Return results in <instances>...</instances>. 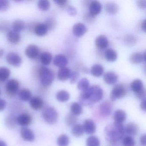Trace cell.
I'll use <instances>...</instances> for the list:
<instances>
[{
	"instance_id": "48",
	"label": "cell",
	"mask_w": 146,
	"mask_h": 146,
	"mask_svg": "<svg viewBox=\"0 0 146 146\" xmlns=\"http://www.w3.org/2000/svg\"><path fill=\"white\" fill-rule=\"evenodd\" d=\"M84 19L87 23H92L95 20V17L88 13L84 14Z\"/></svg>"
},
{
	"instance_id": "1",
	"label": "cell",
	"mask_w": 146,
	"mask_h": 146,
	"mask_svg": "<svg viewBox=\"0 0 146 146\" xmlns=\"http://www.w3.org/2000/svg\"><path fill=\"white\" fill-rule=\"evenodd\" d=\"M103 96L102 89L99 86L94 85L82 91L79 97V102L83 106H90L100 101Z\"/></svg>"
},
{
	"instance_id": "42",
	"label": "cell",
	"mask_w": 146,
	"mask_h": 146,
	"mask_svg": "<svg viewBox=\"0 0 146 146\" xmlns=\"http://www.w3.org/2000/svg\"><path fill=\"white\" fill-rule=\"evenodd\" d=\"M50 1L48 0H40L37 3V7L42 11H47L50 7Z\"/></svg>"
},
{
	"instance_id": "11",
	"label": "cell",
	"mask_w": 146,
	"mask_h": 146,
	"mask_svg": "<svg viewBox=\"0 0 146 146\" xmlns=\"http://www.w3.org/2000/svg\"><path fill=\"white\" fill-rule=\"evenodd\" d=\"M32 118L29 114L26 113H21L17 117L18 125L23 127L29 126L32 122Z\"/></svg>"
},
{
	"instance_id": "38",
	"label": "cell",
	"mask_w": 146,
	"mask_h": 146,
	"mask_svg": "<svg viewBox=\"0 0 146 146\" xmlns=\"http://www.w3.org/2000/svg\"><path fill=\"white\" fill-rule=\"evenodd\" d=\"M89 87V81L86 78H82L79 81L77 84L78 89L82 91H84Z\"/></svg>"
},
{
	"instance_id": "40",
	"label": "cell",
	"mask_w": 146,
	"mask_h": 146,
	"mask_svg": "<svg viewBox=\"0 0 146 146\" xmlns=\"http://www.w3.org/2000/svg\"><path fill=\"white\" fill-rule=\"evenodd\" d=\"M136 38L132 35H127L124 38V42L125 45L129 46L135 45L136 43Z\"/></svg>"
},
{
	"instance_id": "17",
	"label": "cell",
	"mask_w": 146,
	"mask_h": 146,
	"mask_svg": "<svg viewBox=\"0 0 146 146\" xmlns=\"http://www.w3.org/2000/svg\"><path fill=\"white\" fill-rule=\"evenodd\" d=\"M84 132L87 134L91 135L94 133L96 129L95 123L94 120L91 119H86L84 121L83 125Z\"/></svg>"
},
{
	"instance_id": "45",
	"label": "cell",
	"mask_w": 146,
	"mask_h": 146,
	"mask_svg": "<svg viewBox=\"0 0 146 146\" xmlns=\"http://www.w3.org/2000/svg\"><path fill=\"white\" fill-rule=\"evenodd\" d=\"M10 24L7 21H3L0 22V31L2 33H7L9 31Z\"/></svg>"
},
{
	"instance_id": "31",
	"label": "cell",
	"mask_w": 146,
	"mask_h": 146,
	"mask_svg": "<svg viewBox=\"0 0 146 146\" xmlns=\"http://www.w3.org/2000/svg\"><path fill=\"white\" fill-rule=\"evenodd\" d=\"M12 27L13 30L19 33L23 31L25 28V23L21 19H17L13 22Z\"/></svg>"
},
{
	"instance_id": "43",
	"label": "cell",
	"mask_w": 146,
	"mask_h": 146,
	"mask_svg": "<svg viewBox=\"0 0 146 146\" xmlns=\"http://www.w3.org/2000/svg\"><path fill=\"white\" fill-rule=\"evenodd\" d=\"M123 146H135V142L133 137L128 136L123 139Z\"/></svg>"
},
{
	"instance_id": "2",
	"label": "cell",
	"mask_w": 146,
	"mask_h": 146,
	"mask_svg": "<svg viewBox=\"0 0 146 146\" xmlns=\"http://www.w3.org/2000/svg\"><path fill=\"white\" fill-rule=\"evenodd\" d=\"M125 132V127L123 123L114 122L108 125L105 128L104 135L108 141L113 143L123 138Z\"/></svg>"
},
{
	"instance_id": "58",
	"label": "cell",
	"mask_w": 146,
	"mask_h": 146,
	"mask_svg": "<svg viewBox=\"0 0 146 146\" xmlns=\"http://www.w3.org/2000/svg\"><path fill=\"white\" fill-rule=\"evenodd\" d=\"M1 90L0 89V95H1Z\"/></svg>"
},
{
	"instance_id": "7",
	"label": "cell",
	"mask_w": 146,
	"mask_h": 146,
	"mask_svg": "<svg viewBox=\"0 0 146 146\" xmlns=\"http://www.w3.org/2000/svg\"><path fill=\"white\" fill-rule=\"evenodd\" d=\"M20 84L19 82L15 79L9 80L6 84V91L9 96H14L18 93Z\"/></svg>"
},
{
	"instance_id": "25",
	"label": "cell",
	"mask_w": 146,
	"mask_h": 146,
	"mask_svg": "<svg viewBox=\"0 0 146 146\" xmlns=\"http://www.w3.org/2000/svg\"><path fill=\"white\" fill-rule=\"evenodd\" d=\"M126 118V113L125 111L122 110H117L113 114V119L116 123H123Z\"/></svg>"
},
{
	"instance_id": "5",
	"label": "cell",
	"mask_w": 146,
	"mask_h": 146,
	"mask_svg": "<svg viewBox=\"0 0 146 146\" xmlns=\"http://www.w3.org/2000/svg\"><path fill=\"white\" fill-rule=\"evenodd\" d=\"M42 116L45 121L49 124H54L58 119V113L53 107H48L43 111Z\"/></svg>"
},
{
	"instance_id": "21",
	"label": "cell",
	"mask_w": 146,
	"mask_h": 146,
	"mask_svg": "<svg viewBox=\"0 0 146 146\" xmlns=\"http://www.w3.org/2000/svg\"><path fill=\"white\" fill-rule=\"evenodd\" d=\"M71 71L68 67L60 68L58 72V78L60 81H65L70 78Z\"/></svg>"
},
{
	"instance_id": "44",
	"label": "cell",
	"mask_w": 146,
	"mask_h": 146,
	"mask_svg": "<svg viewBox=\"0 0 146 146\" xmlns=\"http://www.w3.org/2000/svg\"><path fill=\"white\" fill-rule=\"evenodd\" d=\"M11 4L8 1L0 0V12L7 11L10 7Z\"/></svg>"
},
{
	"instance_id": "15",
	"label": "cell",
	"mask_w": 146,
	"mask_h": 146,
	"mask_svg": "<svg viewBox=\"0 0 146 146\" xmlns=\"http://www.w3.org/2000/svg\"><path fill=\"white\" fill-rule=\"evenodd\" d=\"M48 29L47 26L43 23H39L35 25L34 27L35 34L37 36H42L47 34Z\"/></svg>"
},
{
	"instance_id": "10",
	"label": "cell",
	"mask_w": 146,
	"mask_h": 146,
	"mask_svg": "<svg viewBox=\"0 0 146 146\" xmlns=\"http://www.w3.org/2000/svg\"><path fill=\"white\" fill-rule=\"evenodd\" d=\"M40 48L35 44H31L28 46L25 51L26 56L31 59L36 58L40 54Z\"/></svg>"
},
{
	"instance_id": "51",
	"label": "cell",
	"mask_w": 146,
	"mask_h": 146,
	"mask_svg": "<svg viewBox=\"0 0 146 146\" xmlns=\"http://www.w3.org/2000/svg\"><path fill=\"white\" fill-rule=\"evenodd\" d=\"M137 5L139 8L145 9L146 7V1L144 0H140L137 2Z\"/></svg>"
},
{
	"instance_id": "8",
	"label": "cell",
	"mask_w": 146,
	"mask_h": 146,
	"mask_svg": "<svg viewBox=\"0 0 146 146\" xmlns=\"http://www.w3.org/2000/svg\"><path fill=\"white\" fill-rule=\"evenodd\" d=\"M113 106L111 102L109 101H105L102 102L99 106V111L102 117H107L111 115Z\"/></svg>"
},
{
	"instance_id": "30",
	"label": "cell",
	"mask_w": 146,
	"mask_h": 146,
	"mask_svg": "<svg viewBox=\"0 0 146 146\" xmlns=\"http://www.w3.org/2000/svg\"><path fill=\"white\" fill-rule=\"evenodd\" d=\"M104 69L100 64H96L91 67V73L93 76L96 77L101 76L104 73Z\"/></svg>"
},
{
	"instance_id": "20",
	"label": "cell",
	"mask_w": 146,
	"mask_h": 146,
	"mask_svg": "<svg viewBox=\"0 0 146 146\" xmlns=\"http://www.w3.org/2000/svg\"><path fill=\"white\" fill-rule=\"evenodd\" d=\"M29 101L31 107L36 111L40 109L44 104L43 100L39 96L32 97Z\"/></svg>"
},
{
	"instance_id": "33",
	"label": "cell",
	"mask_w": 146,
	"mask_h": 146,
	"mask_svg": "<svg viewBox=\"0 0 146 146\" xmlns=\"http://www.w3.org/2000/svg\"><path fill=\"white\" fill-rule=\"evenodd\" d=\"M56 98L60 102H67L70 98V94L66 90H61L59 91L56 94Z\"/></svg>"
},
{
	"instance_id": "6",
	"label": "cell",
	"mask_w": 146,
	"mask_h": 146,
	"mask_svg": "<svg viewBox=\"0 0 146 146\" xmlns=\"http://www.w3.org/2000/svg\"><path fill=\"white\" fill-rule=\"evenodd\" d=\"M127 90L124 85L121 84L116 85L111 91L110 100L111 101H115L117 99L124 97L126 94Z\"/></svg>"
},
{
	"instance_id": "53",
	"label": "cell",
	"mask_w": 146,
	"mask_h": 146,
	"mask_svg": "<svg viewBox=\"0 0 146 146\" xmlns=\"http://www.w3.org/2000/svg\"><path fill=\"white\" fill-rule=\"evenodd\" d=\"M140 142L143 146L146 145V134L142 135L140 138Z\"/></svg>"
},
{
	"instance_id": "52",
	"label": "cell",
	"mask_w": 146,
	"mask_h": 146,
	"mask_svg": "<svg viewBox=\"0 0 146 146\" xmlns=\"http://www.w3.org/2000/svg\"><path fill=\"white\" fill-rule=\"evenodd\" d=\"M7 102L4 99L0 98V112L5 110L6 107Z\"/></svg>"
},
{
	"instance_id": "47",
	"label": "cell",
	"mask_w": 146,
	"mask_h": 146,
	"mask_svg": "<svg viewBox=\"0 0 146 146\" xmlns=\"http://www.w3.org/2000/svg\"><path fill=\"white\" fill-rule=\"evenodd\" d=\"M79 77V74L77 72H72L71 73L70 80V83L72 84L75 83L77 81Z\"/></svg>"
},
{
	"instance_id": "35",
	"label": "cell",
	"mask_w": 146,
	"mask_h": 146,
	"mask_svg": "<svg viewBox=\"0 0 146 146\" xmlns=\"http://www.w3.org/2000/svg\"><path fill=\"white\" fill-rule=\"evenodd\" d=\"M105 57L108 61L114 62L117 58V54L115 50L112 48L107 49L105 53Z\"/></svg>"
},
{
	"instance_id": "56",
	"label": "cell",
	"mask_w": 146,
	"mask_h": 146,
	"mask_svg": "<svg viewBox=\"0 0 146 146\" xmlns=\"http://www.w3.org/2000/svg\"><path fill=\"white\" fill-rule=\"evenodd\" d=\"M0 146H7V145L5 142L0 140Z\"/></svg>"
},
{
	"instance_id": "27",
	"label": "cell",
	"mask_w": 146,
	"mask_h": 146,
	"mask_svg": "<svg viewBox=\"0 0 146 146\" xmlns=\"http://www.w3.org/2000/svg\"><path fill=\"white\" fill-rule=\"evenodd\" d=\"M18 96L21 100L28 102L32 98V93L28 89H23L18 92Z\"/></svg>"
},
{
	"instance_id": "14",
	"label": "cell",
	"mask_w": 146,
	"mask_h": 146,
	"mask_svg": "<svg viewBox=\"0 0 146 146\" xmlns=\"http://www.w3.org/2000/svg\"><path fill=\"white\" fill-rule=\"evenodd\" d=\"M7 38L9 42L13 44H19L21 41V36L20 34L13 30H10L7 33Z\"/></svg>"
},
{
	"instance_id": "39",
	"label": "cell",
	"mask_w": 146,
	"mask_h": 146,
	"mask_svg": "<svg viewBox=\"0 0 146 146\" xmlns=\"http://www.w3.org/2000/svg\"><path fill=\"white\" fill-rule=\"evenodd\" d=\"M78 121V118L76 115L72 113H69L66 115L65 118V122L68 126H74L76 124Z\"/></svg>"
},
{
	"instance_id": "37",
	"label": "cell",
	"mask_w": 146,
	"mask_h": 146,
	"mask_svg": "<svg viewBox=\"0 0 146 146\" xmlns=\"http://www.w3.org/2000/svg\"><path fill=\"white\" fill-rule=\"evenodd\" d=\"M70 143V138L66 135H60L57 139V143L58 146H68Z\"/></svg>"
},
{
	"instance_id": "50",
	"label": "cell",
	"mask_w": 146,
	"mask_h": 146,
	"mask_svg": "<svg viewBox=\"0 0 146 146\" xmlns=\"http://www.w3.org/2000/svg\"><path fill=\"white\" fill-rule=\"evenodd\" d=\"M54 2L60 7H64L67 5L68 1L66 0H54Z\"/></svg>"
},
{
	"instance_id": "18",
	"label": "cell",
	"mask_w": 146,
	"mask_h": 146,
	"mask_svg": "<svg viewBox=\"0 0 146 146\" xmlns=\"http://www.w3.org/2000/svg\"><path fill=\"white\" fill-rule=\"evenodd\" d=\"M102 10V5L101 3L97 1H91L89 5V13L93 16L95 17L98 15Z\"/></svg>"
},
{
	"instance_id": "29",
	"label": "cell",
	"mask_w": 146,
	"mask_h": 146,
	"mask_svg": "<svg viewBox=\"0 0 146 146\" xmlns=\"http://www.w3.org/2000/svg\"><path fill=\"white\" fill-rule=\"evenodd\" d=\"M105 7L106 11L111 15L116 14L118 11V6L116 3L113 2L106 3L105 5Z\"/></svg>"
},
{
	"instance_id": "54",
	"label": "cell",
	"mask_w": 146,
	"mask_h": 146,
	"mask_svg": "<svg viewBox=\"0 0 146 146\" xmlns=\"http://www.w3.org/2000/svg\"><path fill=\"white\" fill-rule=\"evenodd\" d=\"M140 108L142 111H146V99L142 100L140 104Z\"/></svg>"
},
{
	"instance_id": "26",
	"label": "cell",
	"mask_w": 146,
	"mask_h": 146,
	"mask_svg": "<svg viewBox=\"0 0 146 146\" xmlns=\"http://www.w3.org/2000/svg\"><path fill=\"white\" fill-rule=\"evenodd\" d=\"M145 52L143 54L139 53H134L130 57V61L133 64H139L142 62L143 60L145 61Z\"/></svg>"
},
{
	"instance_id": "3",
	"label": "cell",
	"mask_w": 146,
	"mask_h": 146,
	"mask_svg": "<svg viewBox=\"0 0 146 146\" xmlns=\"http://www.w3.org/2000/svg\"><path fill=\"white\" fill-rule=\"evenodd\" d=\"M39 78L41 83L44 87L52 84L54 79V74L52 70L45 66H41L39 70Z\"/></svg>"
},
{
	"instance_id": "49",
	"label": "cell",
	"mask_w": 146,
	"mask_h": 146,
	"mask_svg": "<svg viewBox=\"0 0 146 146\" xmlns=\"http://www.w3.org/2000/svg\"><path fill=\"white\" fill-rule=\"evenodd\" d=\"M66 11L69 15L72 16H75L77 14V10L74 7L69 5L66 7Z\"/></svg>"
},
{
	"instance_id": "19",
	"label": "cell",
	"mask_w": 146,
	"mask_h": 146,
	"mask_svg": "<svg viewBox=\"0 0 146 146\" xmlns=\"http://www.w3.org/2000/svg\"><path fill=\"white\" fill-rule=\"evenodd\" d=\"M96 46L100 49L106 48L109 44V41L106 36L101 35L96 37L95 40Z\"/></svg>"
},
{
	"instance_id": "46",
	"label": "cell",
	"mask_w": 146,
	"mask_h": 146,
	"mask_svg": "<svg viewBox=\"0 0 146 146\" xmlns=\"http://www.w3.org/2000/svg\"><path fill=\"white\" fill-rule=\"evenodd\" d=\"M45 24L47 26L48 30L52 29L54 28L56 25V22L54 19L52 18L47 19L45 23Z\"/></svg>"
},
{
	"instance_id": "23",
	"label": "cell",
	"mask_w": 146,
	"mask_h": 146,
	"mask_svg": "<svg viewBox=\"0 0 146 146\" xmlns=\"http://www.w3.org/2000/svg\"><path fill=\"white\" fill-rule=\"evenodd\" d=\"M6 125L10 129H15L18 125L17 117L13 114L8 115L5 119Z\"/></svg>"
},
{
	"instance_id": "9",
	"label": "cell",
	"mask_w": 146,
	"mask_h": 146,
	"mask_svg": "<svg viewBox=\"0 0 146 146\" xmlns=\"http://www.w3.org/2000/svg\"><path fill=\"white\" fill-rule=\"evenodd\" d=\"M6 60L9 64L17 67L20 66L23 62L22 58L15 52L8 53L6 57Z\"/></svg>"
},
{
	"instance_id": "28",
	"label": "cell",
	"mask_w": 146,
	"mask_h": 146,
	"mask_svg": "<svg viewBox=\"0 0 146 146\" xmlns=\"http://www.w3.org/2000/svg\"><path fill=\"white\" fill-rule=\"evenodd\" d=\"M40 59L42 64L45 66L48 65L52 62V55L48 52H44L40 55Z\"/></svg>"
},
{
	"instance_id": "22",
	"label": "cell",
	"mask_w": 146,
	"mask_h": 146,
	"mask_svg": "<svg viewBox=\"0 0 146 146\" xmlns=\"http://www.w3.org/2000/svg\"><path fill=\"white\" fill-rule=\"evenodd\" d=\"M118 77L117 75L113 72H108L104 75L103 79L104 82L108 84L112 85L117 82L118 80Z\"/></svg>"
},
{
	"instance_id": "24",
	"label": "cell",
	"mask_w": 146,
	"mask_h": 146,
	"mask_svg": "<svg viewBox=\"0 0 146 146\" xmlns=\"http://www.w3.org/2000/svg\"><path fill=\"white\" fill-rule=\"evenodd\" d=\"M125 130L129 135H136L139 132V127L136 124L131 123L127 125L125 128Z\"/></svg>"
},
{
	"instance_id": "32",
	"label": "cell",
	"mask_w": 146,
	"mask_h": 146,
	"mask_svg": "<svg viewBox=\"0 0 146 146\" xmlns=\"http://www.w3.org/2000/svg\"><path fill=\"white\" fill-rule=\"evenodd\" d=\"M72 132L74 136L79 137L83 135L84 132L83 125L81 124H76L73 126Z\"/></svg>"
},
{
	"instance_id": "34",
	"label": "cell",
	"mask_w": 146,
	"mask_h": 146,
	"mask_svg": "<svg viewBox=\"0 0 146 146\" xmlns=\"http://www.w3.org/2000/svg\"><path fill=\"white\" fill-rule=\"evenodd\" d=\"M11 73V70L7 67L5 66L0 67V81L5 82L10 77Z\"/></svg>"
},
{
	"instance_id": "57",
	"label": "cell",
	"mask_w": 146,
	"mask_h": 146,
	"mask_svg": "<svg viewBox=\"0 0 146 146\" xmlns=\"http://www.w3.org/2000/svg\"><path fill=\"white\" fill-rule=\"evenodd\" d=\"M4 53H5V52H4V49L0 48V58L3 57Z\"/></svg>"
},
{
	"instance_id": "12",
	"label": "cell",
	"mask_w": 146,
	"mask_h": 146,
	"mask_svg": "<svg viewBox=\"0 0 146 146\" xmlns=\"http://www.w3.org/2000/svg\"><path fill=\"white\" fill-rule=\"evenodd\" d=\"M88 31L86 25L82 23H77L73 25L72 32L75 36L78 37H81L84 35Z\"/></svg>"
},
{
	"instance_id": "16",
	"label": "cell",
	"mask_w": 146,
	"mask_h": 146,
	"mask_svg": "<svg viewBox=\"0 0 146 146\" xmlns=\"http://www.w3.org/2000/svg\"><path fill=\"white\" fill-rule=\"evenodd\" d=\"M53 64L55 66L60 68L66 67L68 64V60L66 57L63 54H57L54 57Z\"/></svg>"
},
{
	"instance_id": "13",
	"label": "cell",
	"mask_w": 146,
	"mask_h": 146,
	"mask_svg": "<svg viewBox=\"0 0 146 146\" xmlns=\"http://www.w3.org/2000/svg\"><path fill=\"white\" fill-rule=\"evenodd\" d=\"M20 134L23 139L26 141H33L35 138L33 131L27 127H23L20 131Z\"/></svg>"
},
{
	"instance_id": "36",
	"label": "cell",
	"mask_w": 146,
	"mask_h": 146,
	"mask_svg": "<svg viewBox=\"0 0 146 146\" xmlns=\"http://www.w3.org/2000/svg\"><path fill=\"white\" fill-rule=\"evenodd\" d=\"M70 111L71 113L73 115L78 116L82 113L83 109L80 104L77 102H73L71 106Z\"/></svg>"
},
{
	"instance_id": "4",
	"label": "cell",
	"mask_w": 146,
	"mask_h": 146,
	"mask_svg": "<svg viewBox=\"0 0 146 146\" xmlns=\"http://www.w3.org/2000/svg\"><path fill=\"white\" fill-rule=\"evenodd\" d=\"M131 88L138 99L142 100L145 99L146 91L141 80L139 79L134 80L131 84Z\"/></svg>"
},
{
	"instance_id": "41",
	"label": "cell",
	"mask_w": 146,
	"mask_h": 146,
	"mask_svg": "<svg viewBox=\"0 0 146 146\" xmlns=\"http://www.w3.org/2000/svg\"><path fill=\"white\" fill-rule=\"evenodd\" d=\"M86 144L87 146H100V140L96 136H90L87 138Z\"/></svg>"
},
{
	"instance_id": "55",
	"label": "cell",
	"mask_w": 146,
	"mask_h": 146,
	"mask_svg": "<svg viewBox=\"0 0 146 146\" xmlns=\"http://www.w3.org/2000/svg\"><path fill=\"white\" fill-rule=\"evenodd\" d=\"M141 28L143 31L146 32V20H143L141 24Z\"/></svg>"
}]
</instances>
